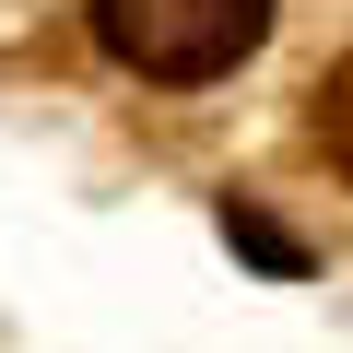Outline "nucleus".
<instances>
[{"mask_svg":"<svg viewBox=\"0 0 353 353\" xmlns=\"http://www.w3.org/2000/svg\"><path fill=\"white\" fill-rule=\"evenodd\" d=\"M271 0H94V36L141 83H212L259 48Z\"/></svg>","mask_w":353,"mask_h":353,"instance_id":"obj_1","label":"nucleus"},{"mask_svg":"<svg viewBox=\"0 0 353 353\" xmlns=\"http://www.w3.org/2000/svg\"><path fill=\"white\" fill-rule=\"evenodd\" d=\"M318 141H330V165L353 176V59H341V71L318 83Z\"/></svg>","mask_w":353,"mask_h":353,"instance_id":"obj_2","label":"nucleus"}]
</instances>
